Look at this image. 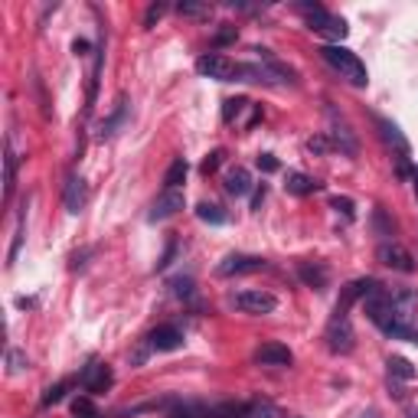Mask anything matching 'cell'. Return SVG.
I'll return each mask as SVG.
<instances>
[{"instance_id": "1", "label": "cell", "mask_w": 418, "mask_h": 418, "mask_svg": "<svg viewBox=\"0 0 418 418\" xmlns=\"http://www.w3.org/2000/svg\"><path fill=\"white\" fill-rule=\"evenodd\" d=\"M294 10L304 17V23H307L314 33H321V36L333 40V46H337L346 36V33H350V26H346L344 17H333L327 7L314 3V0H298V3H294Z\"/></svg>"}, {"instance_id": "2", "label": "cell", "mask_w": 418, "mask_h": 418, "mask_svg": "<svg viewBox=\"0 0 418 418\" xmlns=\"http://www.w3.org/2000/svg\"><path fill=\"white\" fill-rule=\"evenodd\" d=\"M389 294H392V307H396V333H392V340L418 344V294L412 288H396Z\"/></svg>"}, {"instance_id": "3", "label": "cell", "mask_w": 418, "mask_h": 418, "mask_svg": "<svg viewBox=\"0 0 418 418\" xmlns=\"http://www.w3.org/2000/svg\"><path fill=\"white\" fill-rule=\"evenodd\" d=\"M321 59L330 65L333 72H340V79H346L350 86L356 88H366L369 82V72H366V65L360 63V56L350 53L346 46H321Z\"/></svg>"}, {"instance_id": "4", "label": "cell", "mask_w": 418, "mask_h": 418, "mask_svg": "<svg viewBox=\"0 0 418 418\" xmlns=\"http://www.w3.org/2000/svg\"><path fill=\"white\" fill-rule=\"evenodd\" d=\"M366 317L379 327V330L386 333V337H392L396 333V307H392V294H389L383 284L366 298Z\"/></svg>"}, {"instance_id": "5", "label": "cell", "mask_w": 418, "mask_h": 418, "mask_svg": "<svg viewBox=\"0 0 418 418\" xmlns=\"http://www.w3.org/2000/svg\"><path fill=\"white\" fill-rule=\"evenodd\" d=\"M376 128H379V138L386 140L389 147H392V154H396V161H399V177H405V173H408V157H412V147H408L405 134L399 131L396 121L383 118V115H376Z\"/></svg>"}, {"instance_id": "6", "label": "cell", "mask_w": 418, "mask_h": 418, "mask_svg": "<svg viewBox=\"0 0 418 418\" xmlns=\"http://www.w3.org/2000/svg\"><path fill=\"white\" fill-rule=\"evenodd\" d=\"M323 340H327V350H330V353H337V356L353 353L356 333H353V323H350V317H337V314H333L330 323H327V330H323Z\"/></svg>"}, {"instance_id": "7", "label": "cell", "mask_w": 418, "mask_h": 418, "mask_svg": "<svg viewBox=\"0 0 418 418\" xmlns=\"http://www.w3.org/2000/svg\"><path fill=\"white\" fill-rule=\"evenodd\" d=\"M196 72L206 75V79H216V82H236L239 63H232V59L223 53H206L196 59Z\"/></svg>"}, {"instance_id": "8", "label": "cell", "mask_w": 418, "mask_h": 418, "mask_svg": "<svg viewBox=\"0 0 418 418\" xmlns=\"http://www.w3.org/2000/svg\"><path fill=\"white\" fill-rule=\"evenodd\" d=\"M376 258L386 265V268L392 271H402V275H412L415 271V258H412V252H408L405 246H399L396 239L392 242H379V248H376Z\"/></svg>"}, {"instance_id": "9", "label": "cell", "mask_w": 418, "mask_h": 418, "mask_svg": "<svg viewBox=\"0 0 418 418\" xmlns=\"http://www.w3.org/2000/svg\"><path fill=\"white\" fill-rule=\"evenodd\" d=\"M376 288H379V281H376V278H356V281H350V284L340 291V298H337V307H333V314H337V317H346L356 300H366Z\"/></svg>"}, {"instance_id": "10", "label": "cell", "mask_w": 418, "mask_h": 418, "mask_svg": "<svg viewBox=\"0 0 418 418\" xmlns=\"http://www.w3.org/2000/svg\"><path fill=\"white\" fill-rule=\"evenodd\" d=\"M265 268H268V262L258 255H225L219 262L216 275L219 278H236V275H255V271H265Z\"/></svg>"}, {"instance_id": "11", "label": "cell", "mask_w": 418, "mask_h": 418, "mask_svg": "<svg viewBox=\"0 0 418 418\" xmlns=\"http://www.w3.org/2000/svg\"><path fill=\"white\" fill-rule=\"evenodd\" d=\"M232 307L242 314H271L278 307V298L268 291H239L232 294Z\"/></svg>"}, {"instance_id": "12", "label": "cell", "mask_w": 418, "mask_h": 418, "mask_svg": "<svg viewBox=\"0 0 418 418\" xmlns=\"http://www.w3.org/2000/svg\"><path fill=\"white\" fill-rule=\"evenodd\" d=\"M111 383H115V376H111V369H108V363H88L86 369H82V376H79V386L86 389L88 396H105L108 389H111Z\"/></svg>"}, {"instance_id": "13", "label": "cell", "mask_w": 418, "mask_h": 418, "mask_svg": "<svg viewBox=\"0 0 418 418\" xmlns=\"http://www.w3.org/2000/svg\"><path fill=\"white\" fill-rule=\"evenodd\" d=\"M147 344L150 350H157V353H173V350H180L186 340H183V330L177 323H161V327H154L147 333Z\"/></svg>"}, {"instance_id": "14", "label": "cell", "mask_w": 418, "mask_h": 418, "mask_svg": "<svg viewBox=\"0 0 418 418\" xmlns=\"http://www.w3.org/2000/svg\"><path fill=\"white\" fill-rule=\"evenodd\" d=\"M186 206V200H183L180 190H163L157 200H154V206H150L147 213V223H167L170 216H177Z\"/></svg>"}, {"instance_id": "15", "label": "cell", "mask_w": 418, "mask_h": 418, "mask_svg": "<svg viewBox=\"0 0 418 418\" xmlns=\"http://www.w3.org/2000/svg\"><path fill=\"white\" fill-rule=\"evenodd\" d=\"M330 124H333V128L327 131V138H330V147H337L340 154H346V157H356V154H360V144H356L353 131L346 128V121L337 118V111H333V108H330Z\"/></svg>"}, {"instance_id": "16", "label": "cell", "mask_w": 418, "mask_h": 418, "mask_svg": "<svg viewBox=\"0 0 418 418\" xmlns=\"http://www.w3.org/2000/svg\"><path fill=\"white\" fill-rule=\"evenodd\" d=\"M63 203H65V213H72V216H79L82 209H86V203H88V190H86V180L82 177H69L65 180V193H63Z\"/></svg>"}, {"instance_id": "17", "label": "cell", "mask_w": 418, "mask_h": 418, "mask_svg": "<svg viewBox=\"0 0 418 418\" xmlns=\"http://www.w3.org/2000/svg\"><path fill=\"white\" fill-rule=\"evenodd\" d=\"M291 350L284 344H262L255 350V363L258 366H291Z\"/></svg>"}, {"instance_id": "18", "label": "cell", "mask_w": 418, "mask_h": 418, "mask_svg": "<svg viewBox=\"0 0 418 418\" xmlns=\"http://www.w3.org/2000/svg\"><path fill=\"white\" fill-rule=\"evenodd\" d=\"M124 121H128V98H121L118 108H115V111H111V115L98 124V140H111L115 134H118V128L124 124Z\"/></svg>"}, {"instance_id": "19", "label": "cell", "mask_w": 418, "mask_h": 418, "mask_svg": "<svg viewBox=\"0 0 418 418\" xmlns=\"http://www.w3.org/2000/svg\"><path fill=\"white\" fill-rule=\"evenodd\" d=\"M236 82H265V86H278L275 72H271L268 65H258V63H239Z\"/></svg>"}, {"instance_id": "20", "label": "cell", "mask_w": 418, "mask_h": 418, "mask_svg": "<svg viewBox=\"0 0 418 418\" xmlns=\"http://www.w3.org/2000/svg\"><path fill=\"white\" fill-rule=\"evenodd\" d=\"M255 53H258V59H262V63H265V65L271 69V72H275V79H278V82H288V86H294V82H298L294 69H291L288 63H281V59H278L275 53H271V49H262V46H258Z\"/></svg>"}, {"instance_id": "21", "label": "cell", "mask_w": 418, "mask_h": 418, "mask_svg": "<svg viewBox=\"0 0 418 418\" xmlns=\"http://www.w3.org/2000/svg\"><path fill=\"white\" fill-rule=\"evenodd\" d=\"M284 190H288L291 196H311V193H317V190H321V183L314 180V177H307V173L291 170L288 180H284Z\"/></svg>"}, {"instance_id": "22", "label": "cell", "mask_w": 418, "mask_h": 418, "mask_svg": "<svg viewBox=\"0 0 418 418\" xmlns=\"http://www.w3.org/2000/svg\"><path fill=\"white\" fill-rule=\"evenodd\" d=\"M252 190V173L246 167H232L225 173V193L229 196H246Z\"/></svg>"}, {"instance_id": "23", "label": "cell", "mask_w": 418, "mask_h": 418, "mask_svg": "<svg viewBox=\"0 0 418 418\" xmlns=\"http://www.w3.org/2000/svg\"><path fill=\"white\" fill-rule=\"evenodd\" d=\"M298 275L304 284H311V288L323 291L327 288V268L323 265H311V262H298Z\"/></svg>"}, {"instance_id": "24", "label": "cell", "mask_w": 418, "mask_h": 418, "mask_svg": "<svg viewBox=\"0 0 418 418\" xmlns=\"http://www.w3.org/2000/svg\"><path fill=\"white\" fill-rule=\"evenodd\" d=\"M13 186H17V154H13L10 140H7V157H3V200L10 203Z\"/></svg>"}, {"instance_id": "25", "label": "cell", "mask_w": 418, "mask_h": 418, "mask_svg": "<svg viewBox=\"0 0 418 418\" xmlns=\"http://www.w3.org/2000/svg\"><path fill=\"white\" fill-rule=\"evenodd\" d=\"M386 366H389V379H402V383H412V379L418 376V369L408 363L405 356H389Z\"/></svg>"}, {"instance_id": "26", "label": "cell", "mask_w": 418, "mask_h": 418, "mask_svg": "<svg viewBox=\"0 0 418 418\" xmlns=\"http://www.w3.org/2000/svg\"><path fill=\"white\" fill-rule=\"evenodd\" d=\"M102 65H105V43L95 46V63H92V75H88V111L95 105V95H98V75H102Z\"/></svg>"}, {"instance_id": "27", "label": "cell", "mask_w": 418, "mask_h": 418, "mask_svg": "<svg viewBox=\"0 0 418 418\" xmlns=\"http://www.w3.org/2000/svg\"><path fill=\"white\" fill-rule=\"evenodd\" d=\"M196 219H200V223H209V225H225L229 223V213L216 203H200L196 206Z\"/></svg>"}, {"instance_id": "28", "label": "cell", "mask_w": 418, "mask_h": 418, "mask_svg": "<svg viewBox=\"0 0 418 418\" xmlns=\"http://www.w3.org/2000/svg\"><path fill=\"white\" fill-rule=\"evenodd\" d=\"M186 170H190V167H186V161H183V157H177V161L167 167V173H163V190H180V183L186 180Z\"/></svg>"}, {"instance_id": "29", "label": "cell", "mask_w": 418, "mask_h": 418, "mask_svg": "<svg viewBox=\"0 0 418 418\" xmlns=\"http://www.w3.org/2000/svg\"><path fill=\"white\" fill-rule=\"evenodd\" d=\"M248 408H252V405H246V402H225V405L209 408V415H206V418H246Z\"/></svg>"}, {"instance_id": "30", "label": "cell", "mask_w": 418, "mask_h": 418, "mask_svg": "<svg viewBox=\"0 0 418 418\" xmlns=\"http://www.w3.org/2000/svg\"><path fill=\"white\" fill-rule=\"evenodd\" d=\"M246 108H252L248 98H225V102H223V121H225V124L239 121V115H242Z\"/></svg>"}, {"instance_id": "31", "label": "cell", "mask_w": 418, "mask_h": 418, "mask_svg": "<svg viewBox=\"0 0 418 418\" xmlns=\"http://www.w3.org/2000/svg\"><path fill=\"white\" fill-rule=\"evenodd\" d=\"M177 13H180V17H196V20H206V17L213 13V7H209V3H196V0H180V3H177Z\"/></svg>"}, {"instance_id": "32", "label": "cell", "mask_w": 418, "mask_h": 418, "mask_svg": "<svg viewBox=\"0 0 418 418\" xmlns=\"http://www.w3.org/2000/svg\"><path fill=\"white\" fill-rule=\"evenodd\" d=\"M209 415V408L206 405H196V402H183V405L170 408V415L167 418H206Z\"/></svg>"}, {"instance_id": "33", "label": "cell", "mask_w": 418, "mask_h": 418, "mask_svg": "<svg viewBox=\"0 0 418 418\" xmlns=\"http://www.w3.org/2000/svg\"><path fill=\"white\" fill-rule=\"evenodd\" d=\"M170 291H173V298H180V300H193L196 284H193V278H173V281H170Z\"/></svg>"}, {"instance_id": "34", "label": "cell", "mask_w": 418, "mask_h": 418, "mask_svg": "<svg viewBox=\"0 0 418 418\" xmlns=\"http://www.w3.org/2000/svg\"><path fill=\"white\" fill-rule=\"evenodd\" d=\"M23 369H30V360H26V353L23 350H7V373L10 376H17V373H23Z\"/></svg>"}, {"instance_id": "35", "label": "cell", "mask_w": 418, "mask_h": 418, "mask_svg": "<svg viewBox=\"0 0 418 418\" xmlns=\"http://www.w3.org/2000/svg\"><path fill=\"white\" fill-rule=\"evenodd\" d=\"M23 229H26V216L20 213V219H17V232H13L10 255H7V265H13V262H17V255H20V246H23Z\"/></svg>"}, {"instance_id": "36", "label": "cell", "mask_w": 418, "mask_h": 418, "mask_svg": "<svg viewBox=\"0 0 418 418\" xmlns=\"http://www.w3.org/2000/svg\"><path fill=\"white\" fill-rule=\"evenodd\" d=\"M72 415H75V418H102V415L95 412V405H92L86 396L72 399Z\"/></svg>"}, {"instance_id": "37", "label": "cell", "mask_w": 418, "mask_h": 418, "mask_svg": "<svg viewBox=\"0 0 418 418\" xmlns=\"http://www.w3.org/2000/svg\"><path fill=\"white\" fill-rule=\"evenodd\" d=\"M65 389H69V383H56V386L46 389V392H43V408L56 405V402H63V399H65Z\"/></svg>"}, {"instance_id": "38", "label": "cell", "mask_w": 418, "mask_h": 418, "mask_svg": "<svg viewBox=\"0 0 418 418\" xmlns=\"http://www.w3.org/2000/svg\"><path fill=\"white\" fill-rule=\"evenodd\" d=\"M223 157H225V150H213V154H206V161L200 163V173H206V177L216 173V170H219V163H223Z\"/></svg>"}, {"instance_id": "39", "label": "cell", "mask_w": 418, "mask_h": 418, "mask_svg": "<svg viewBox=\"0 0 418 418\" xmlns=\"http://www.w3.org/2000/svg\"><path fill=\"white\" fill-rule=\"evenodd\" d=\"M246 418H281V412L275 405H268V402H262V405H252L248 408Z\"/></svg>"}, {"instance_id": "40", "label": "cell", "mask_w": 418, "mask_h": 418, "mask_svg": "<svg viewBox=\"0 0 418 418\" xmlns=\"http://www.w3.org/2000/svg\"><path fill=\"white\" fill-rule=\"evenodd\" d=\"M330 206H333V209H337V213H344L346 219H353V216H356V209H353V200H350V196H333V200H330Z\"/></svg>"}, {"instance_id": "41", "label": "cell", "mask_w": 418, "mask_h": 418, "mask_svg": "<svg viewBox=\"0 0 418 418\" xmlns=\"http://www.w3.org/2000/svg\"><path fill=\"white\" fill-rule=\"evenodd\" d=\"M163 13H167V3H150L147 13H144V30H150V26H154L157 20H161Z\"/></svg>"}, {"instance_id": "42", "label": "cell", "mask_w": 418, "mask_h": 418, "mask_svg": "<svg viewBox=\"0 0 418 418\" xmlns=\"http://www.w3.org/2000/svg\"><path fill=\"white\" fill-rule=\"evenodd\" d=\"M236 36H239V33H236V26H223V30H219V33H216V36H213V46H216V49H219V46L236 43Z\"/></svg>"}, {"instance_id": "43", "label": "cell", "mask_w": 418, "mask_h": 418, "mask_svg": "<svg viewBox=\"0 0 418 418\" xmlns=\"http://www.w3.org/2000/svg\"><path fill=\"white\" fill-rule=\"evenodd\" d=\"M307 150H311V154H327V150H330V138H327V134H314V138L307 140Z\"/></svg>"}, {"instance_id": "44", "label": "cell", "mask_w": 418, "mask_h": 418, "mask_svg": "<svg viewBox=\"0 0 418 418\" xmlns=\"http://www.w3.org/2000/svg\"><path fill=\"white\" fill-rule=\"evenodd\" d=\"M258 170L275 173L278 170V157H275V154H258Z\"/></svg>"}, {"instance_id": "45", "label": "cell", "mask_w": 418, "mask_h": 418, "mask_svg": "<svg viewBox=\"0 0 418 418\" xmlns=\"http://www.w3.org/2000/svg\"><path fill=\"white\" fill-rule=\"evenodd\" d=\"M376 229H379V232H383V236H392V232H396V225L389 223L386 219V213H383V209H376Z\"/></svg>"}, {"instance_id": "46", "label": "cell", "mask_w": 418, "mask_h": 418, "mask_svg": "<svg viewBox=\"0 0 418 418\" xmlns=\"http://www.w3.org/2000/svg\"><path fill=\"white\" fill-rule=\"evenodd\" d=\"M173 255H177V242H173V239H170V242H167V252H163V258H161V262H157V271H163V268H167V265H170V262H173Z\"/></svg>"}, {"instance_id": "47", "label": "cell", "mask_w": 418, "mask_h": 418, "mask_svg": "<svg viewBox=\"0 0 418 418\" xmlns=\"http://www.w3.org/2000/svg\"><path fill=\"white\" fill-rule=\"evenodd\" d=\"M72 53H75V56H86V53H88V43H86V40H75V43H72Z\"/></svg>"}, {"instance_id": "48", "label": "cell", "mask_w": 418, "mask_h": 418, "mask_svg": "<svg viewBox=\"0 0 418 418\" xmlns=\"http://www.w3.org/2000/svg\"><path fill=\"white\" fill-rule=\"evenodd\" d=\"M262 200H265V186L255 193V200H252V209H258V206H262Z\"/></svg>"}, {"instance_id": "49", "label": "cell", "mask_w": 418, "mask_h": 418, "mask_svg": "<svg viewBox=\"0 0 418 418\" xmlns=\"http://www.w3.org/2000/svg\"><path fill=\"white\" fill-rule=\"evenodd\" d=\"M412 183H415V200H418V167L412 170Z\"/></svg>"}, {"instance_id": "50", "label": "cell", "mask_w": 418, "mask_h": 418, "mask_svg": "<svg viewBox=\"0 0 418 418\" xmlns=\"http://www.w3.org/2000/svg\"><path fill=\"white\" fill-rule=\"evenodd\" d=\"M363 418H379V415H376V412H366V415Z\"/></svg>"}, {"instance_id": "51", "label": "cell", "mask_w": 418, "mask_h": 418, "mask_svg": "<svg viewBox=\"0 0 418 418\" xmlns=\"http://www.w3.org/2000/svg\"><path fill=\"white\" fill-rule=\"evenodd\" d=\"M408 418H418V412H415V415H408Z\"/></svg>"}]
</instances>
